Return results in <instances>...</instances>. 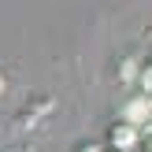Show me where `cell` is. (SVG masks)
Masks as SVG:
<instances>
[{
	"mask_svg": "<svg viewBox=\"0 0 152 152\" xmlns=\"http://www.w3.org/2000/svg\"><path fill=\"white\" fill-rule=\"evenodd\" d=\"M100 148H104V145H96V141H82L74 152H100Z\"/></svg>",
	"mask_w": 152,
	"mask_h": 152,
	"instance_id": "cell-6",
	"label": "cell"
},
{
	"mask_svg": "<svg viewBox=\"0 0 152 152\" xmlns=\"http://www.w3.org/2000/svg\"><path fill=\"white\" fill-rule=\"evenodd\" d=\"M104 145H111V148H123V152H134V148L141 145V126L126 123V119H115V123H108Z\"/></svg>",
	"mask_w": 152,
	"mask_h": 152,
	"instance_id": "cell-2",
	"label": "cell"
},
{
	"mask_svg": "<svg viewBox=\"0 0 152 152\" xmlns=\"http://www.w3.org/2000/svg\"><path fill=\"white\" fill-rule=\"evenodd\" d=\"M141 152H152V123L148 126H141V145H137Z\"/></svg>",
	"mask_w": 152,
	"mask_h": 152,
	"instance_id": "cell-5",
	"label": "cell"
},
{
	"mask_svg": "<svg viewBox=\"0 0 152 152\" xmlns=\"http://www.w3.org/2000/svg\"><path fill=\"white\" fill-rule=\"evenodd\" d=\"M119 119H126L134 126H148L152 123V93H145V89L130 93L123 100V108H119Z\"/></svg>",
	"mask_w": 152,
	"mask_h": 152,
	"instance_id": "cell-1",
	"label": "cell"
},
{
	"mask_svg": "<svg viewBox=\"0 0 152 152\" xmlns=\"http://www.w3.org/2000/svg\"><path fill=\"white\" fill-rule=\"evenodd\" d=\"M100 152H123V148H111V145H104V148H100Z\"/></svg>",
	"mask_w": 152,
	"mask_h": 152,
	"instance_id": "cell-8",
	"label": "cell"
},
{
	"mask_svg": "<svg viewBox=\"0 0 152 152\" xmlns=\"http://www.w3.org/2000/svg\"><path fill=\"white\" fill-rule=\"evenodd\" d=\"M4 93H7V74L0 71V96H4Z\"/></svg>",
	"mask_w": 152,
	"mask_h": 152,
	"instance_id": "cell-7",
	"label": "cell"
},
{
	"mask_svg": "<svg viewBox=\"0 0 152 152\" xmlns=\"http://www.w3.org/2000/svg\"><path fill=\"white\" fill-rule=\"evenodd\" d=\"M119 82H126V86H137V74H141V59L137 56H123L119 59Z\"/></svg>",
	"mask_w": 152,
	"mask_h": 152,
	"instance_id": "cell-3",
	"label": "cell"
},
{
	"mask_svg": "<svg viewBox=\"0 0 152 152\" xmlns=\"http://www.w3.org/2000/svg\"><path fill=\"white\" fill-rule=\"evenodd\" d=\"M137 89H145V93H152V56L141 59V74H137Z\"/></svg>",
	"mask_w": 152,
	"mask_h": 152,
	"instance_id": "cell-4",
	"label": "cell"
}]
</instances>
